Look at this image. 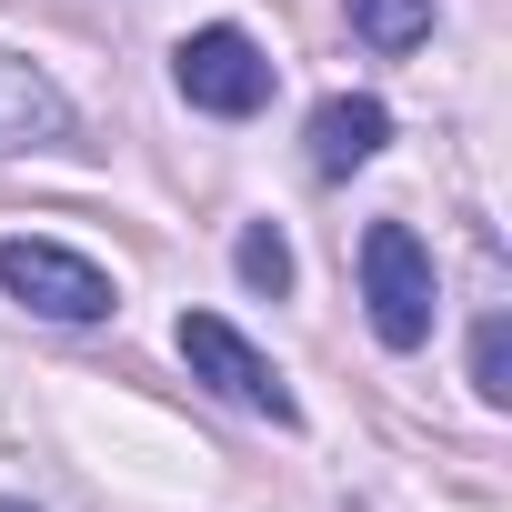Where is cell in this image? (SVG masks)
Here are the masks:
<instances>
[{"mask_svg": "<svg viewBox=\"0 0 512 512\" xmlns=\"http://www.w3.org/2000/svg\"><path fill=\"white\" fill-rule=\"evenodd\" d=\"M432 302H442V282H432L422 231L412 221H372L362 231V312H372V332L392 352H422L432 342Z\"/></svg>", "mask_w": 512, "mask_h": 512, "instance_id": "cell-1", "label": "cell"}, {"mask_svg": "<svg viewBox=\"0 0 512 512\" xmlns=\"http://www.w3.org/2000/svg\"><path fill=\"white\" fill-rule=\"evenodd\" d=\"M0 292L31 302L41 322H111V312H121L111 272H101V262H81L71 241H41V231L0 241Z\"/></svg>", "mask_w": 512, "mask_h": 512, "instance_id": "cell-2", "label": "cell"}, {"mask_svg": "<svg viewBox=\"0 0 512 512\" xmlns=\"http://www.w3.org/2000/svg\"><path fill=\"white\" fill-rule=\"evenodd\" d=\"M171 81H181V101H191V111L251 121V111L272 101V51L251 41V31H231V21H211V31H191V41L171 51Z\"/></svg>", "mask_w": 512, "mask_h": 512, "instance_id": "cell-3", "label": "cell"}, {"mask_svg": "<svg viewBox=\"0 0 512 512\" xmlns=\"http://www.w3.org/2000/svg\"><path fill=\"white\" fill-rule=\"evenodd\" d=\"M181 362H191V382H211L221 402H241V412H262V422H292L302 402H292V382L251 352L221 312H181Z\"/></svg>", "mask_w": 512, "mask_h": 512, "instance_id": "cell-4", "label": "cell"}, {"mask_svg": "<svg viewBox=\"0 0 512 512\" xmlns=\"http://www.w3.org/2000/svg\"><path fill=\"white\" fill-rule=\"evenodd\" d=\"M51 141H71V101L51 91V71L0 51V151H51Z\"/></svg>", "mask_w": 512, "mask_h": 512, "instance_id": "cell-5", "label": "cell"}, {"mask_svg": "<svg viewBox=\"0 0 512 512\" xmlns=\"http://www.w3.org/2000/svg\"><path fill=\"white\" fill-rule=\"evenodd\" d=\"M382 141H392V111H382L372 91H342V101H322V111H312V171H332V181H342V171H362Z\"/></svg>", "mask_w": 512, "mask_h": 512, "instance_id": "cell-6", "label": "cell"}, {"mask_svg": "<svg viewBox=\"0 0 512 512\" xmlns=\"http://www.w3.org/2000/svg\"><path fill=\"white\" fill-rule=\"evenodd\" d=\"M352 31L372 51H412V41H432V0H352Z\"/></svg>", "mask_w": 512, "mask_h": 512, "instance_id": "cell-7", "label": "cell"}, {"mask_svg": "<svg viewBox=\"0 0 512 512\" xmlns=\"http://www.w3.org/2000/svg\"><path fill=\"white\" fill-rule=\"evenodd\" d=\"M231 262H241V282H251V292H292V241H282L272 221H251Z\"/></svg>", "mask_w": 512, "mask_h": 512, "instance_id": "cell-8", "label": "cell"}, {"mask_svg": "<svg viewBox=\"0 0 512 512\" xmlns=\"http://www.w3.org/2000/svg\"><path fill=\"white\" fill-rule=\"evenodd\" d=\"M472 392L482 402H512V332H502V312L472 332Z\"/></svg>", "mask_w": 512, "mask_h": 512, "instance_id": "cell-9", "label": "cell"}, {"mask_svg": "<svg viewBox=\"0 0 512 512\" xmlns=\"http://www.w3.org/2000/svg\"><path fill=\"white\" fill-rule=\"evenodd\" d=\"M0 512H31V502H0Z\"/></svg>", "mask_w": 512, "mask_h": 512, "instance_id": "cell-10", "label": "cell"}]
</instances>
